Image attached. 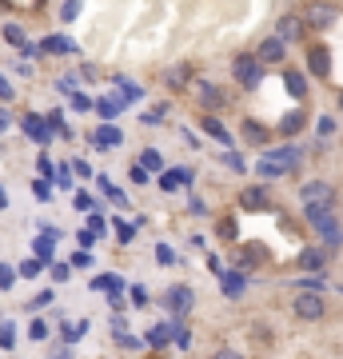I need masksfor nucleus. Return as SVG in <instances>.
Returning <instances> with one entry per match:
<instances>
[{
    "instance_id": "nucleus-1",
    "label": "nucleus",
    "mask_w": 343,
    "mask_h": 359,
    "mask_svg": "<svg viewBox=\"0 0 343 359\" xmlns=\"http://www.w3.org/2000/svg\"><path fill=\"white\" fill-rule=\"evenodd\" d=\"M231 76H236V84L240 88H260V80H263V60L256 56V52H240L236 60H231Z\"/></svg>"
},
{
    "instance_id": "nucleus-2",
    "label": "nucleus",
    "mask_w": 343,
    "mask_h": 359,
    "mask_svg": "<svg viewBox=\"0 0 343 359\" xmlns=\"http://www.w3.org/2000/svg\"><path fill=\"white\" fill-rule=\"evenodd\" d=\"M164 308L172 311V319H184L188 311L196 308V292H192L188 283H176V288H168V292H164Z\"/></svg>"
},
{
    "instance_id": "nucleus-3",
    "label": "nucleus",
    "mask_w": 343,
    "mask_h": 359,
    "mask_svg": "<svg viewBox=\"0 0 343 359\" xmlns=\"http://www.w3.org/2000/svg\"><path fill=\"white\" fill-rule=\"evenodd\" d=\"M292 311L299 315V319H308V324H315V319H324V295L319 292H299L295 295V304H292Z\"/></svg>"
},
{
    "instance_id": "nucleus-4",
    "label": "nucleus",
    "mask_w": 343,
    "mask_h": 359,
    "mask_svg": "<svg viewBox=\"0 0 343 359\" xmlns=\"http://www.w3.org/2000/svg\"><path fill=\"white\" fill-rule=\"evenodd\" d=\"M304 24H311V28H331L335 24V8L327 0H311V4H304Z\"/></svg>"
},
{
    "instance_id": "nucleus-5",
    "label": "nucleus",
    "mask_w": 343,
    "mask_h": 359,
    "mask_svg": "<svg viewBox=\"0 0 343 359\" xmlns=\"http://www.w3.org/2000/svg\"><path fill=\"white\" fill-rule=\"evenodd\" d=\"M88 140H92V148H96V152H108V148H120V144H124V132L116 128L112 120H104L100 128H92V136H88Z\"/></svg>"
},
{
    "instance_id": "nucleus-6",
    "label": "nucleus",
    "mask_w": 343,
    "mask_h": 359,
    "mask_svg": "<svg viewBox=\"0 0 343 359\" xmlns=\"http://www.w3.org/2000/svg\"><path fill=\"white\" fill-rule=\"evenodd\" d=\"M20 128H24V136H33L36 144H49V140H52V124H49V116L28 112L24 120H20Z\"/></svg>"
},
{
    "instance_id": "nucleus-7",
    "label": "nucleus",
    "mask_w": 343,
    "mask_h": 359,
    "mask_svg": "<svg viewBox=\"0 0 343 359\" xmlns=\"http://www.w3.org/2000/svg\"><path fill=\"white\" fill-rule=\"evenodd\" d=\"M299 196H304V204H331V200H335V188L324 184V180H308V184L299 188Z\"/></svg>"
},
{
    "instance_id": "nucleus-8",
    "label": "nucleus",
    "mask_w": 343,
    "mask_h": 359,
    "mask_svg": "<svg viewBox=\"0 0 343 359\" xmlns=\"http://www.w3.org/2000/svg\"><path fill=\"white\" fill-rule=\"evenodd\" d=\"M263 64H283V56H288V40H279V36H267L260 49H256Z\"/></svg>"
},
{
    "instance_id": "nucleus-9",
    "label": "nucleus",
    "mask_w": 343,
    "mask_h": 359,
    "mask_svg": "<svg viewBox=\"0 0 343 359\" xmlns=\"http://www.w3.org/2000/svg\"><path fill=\"white\" fill-rule=\"evenodd\" d=\"M240 208H247V212H263V208H267V188H263V184H247L244 192H240Z\"/></svg>"
},
{
    "instance_id": "nucleus-10",
    "label": "nucleus",
    "mask_w": 343,
    "mask_h": 359,
    "mask_svg": "<svg viewBox=\"0 0 343 359\" xmlns=\"http://www.w3.org/2000/svg\"><path fill=\"white\" fill-rule=\"evenodd\" d=\"M156 184H160V192H180L184 184H192V168H168Z\"/></svg>"
},
{
    "instance_id": "nucleus-11",
    "label": "nucleus",
    "mask_w": 343,
    "mask_h": 359,
    "mask_svg": "<svg viewBox=\"0 0 343 359\" xmlns=\"http://www.w3.org/2000/svg\"><path fill=\"white\" fill-rule=\"evenodd\" d=\"M196 100L208 108V112H216V108H224V104H228L224 88H216V84H196Z\"/></svg>"
},
{
    "instance_id": "nucleus-12",
    "label": "nucleus",
    "mask_w": 343,
    "mask_h": 359,
    "mask_svg": "<svg viewBox=\"0 0 343 359\" xmlns=\"http://www.w3.org/2000/svg\"><path fill=\"white\" fill-rule=\"evenodd\" d=\"M263 156H267V160H272V164H279L283 172H292L295 164H299V148H295V144H283V148H267Z\"/></svg>"
},
{
    "instance_id": "nucleus-13",
    "label": "nucleus",
    "mask_w": 343,
    "mask_h": 359,
    "mask_svg": "<svg viewBox=\"0 0 343 359\" xmlns=\"http://www.w3.org/2000/svg\"><path fill=\"white\" fill-rule=\"evenodd\" d=\"M220 288H224V295H244V288H247V272L244 268H236V272H220Z\"/></svg>"
},
{
    "instance_id": "nucleus-14",
    "label": "nucleus",
    "mask_w": 343,
    "mask_h": 359,
    "mask_svg": "<svg viewBox=\"0 0 343 359\" xmlns=\"http://www.w3.org/2000/svg\"><path fill=\"white\" fill-rule=\"evenodd\" d=\"M327 256H331L327 247H304V252H299V268H304V272H319L327 263Z\"/></svg>"
},
{
    "instance_id": "nucleus-15",
    "label": "nucleus",
    "mask_w": 343,
    "mask_h": 359,
    "mask_svg": "<svg viewBox=\"0 0 343 359\" xmlns=\"http://www.w3.org/2000/svg\"><path fill=\"white\" fill-rule=\"evenodd\" d=\"M144 343H148V347H156V351H164V347L172 343V324H156V327H148Z\"/></svg>"
},
{
    "instance_id": "nucleus-16",
    "label": "nucleus",
    "mask_w": 343,
    "mask_h": 359,
    "mask_svg": "<svg viewBox=\"0 0 343 359\" xmlns=\"http://www.w3.org/2000/svg\"><path fill=\"white\" fill-rule=\"evenodd\" d=\"M299 33H304V17H283L276 24V36H279V40H299Z\"/></svg>"
},
{
    "instance_id": "nucleus-17",
    "label": "nucleus",
    "mask_w": 343,
    "mask_h": 359,
    "mask_svg": "<svg viewBox=\"0 0 343 359\" xmlns=\"http://www.w3.org/2000/svg\"><path fill=\"white\" fill-rule=\"evenodd\" d=\"M188 84H192V64H176L168 72V88H172V92H184Z\"/></svg>"
},
{
    "instance_id": "nucleus-18",
    "label": "nucleus",
    "mask_w": 343,
    "mask_h": 359,
    "mask_svg": "<svg viewBox=\"0 0 343 359\" xmlns=\"http://www.w3.org/2000/svg\"><path fill=\"white\" fill-rule=\"evenodd\" d=\"M283 84H288V92H292L295 100H304V96H308V80H304V72L288 68V72H283Z\"/></svg>"
},
{
    "instance_id": "nucleus-19",
    "label": "nucleus",
    "mask_w": 343,
    "mask_h": 359,
    "mask_svg": "<svg viewBox=\"0 0 343 359\" xmlns=\"http://www.w3.org/2000/svg\"><path fill=\"white\" fill-rule=\"evenodd\" d=\"M96 184H100V192L112 200L116 208H128V196H124V192H120V188H116V184H112L108 176H96Z\"/></svg>"
},
{
    "instance_id": "nucleus-20",
    "label": "nucleus",
    "mask_w": 343,
    "mask_h": 359,
    "mask_svg": "<svg viewBox=\"0 0 343 359\" xmlns=\"http://www.w3.org/2000/svg\"><path fill=\"white\" fill-rule=\"evenodd\" d=\"M304 124H308L304 112H288L283 120H279V136H295V132H304Z\"/></svg>"
},
{
    "instance_id": "nucleus-21",
    "label": "nucleus",
    "mask_w": 343,
    "mask_h": 359,
    "mask_svg": "<svg viewBox=\"0 0 343 359\" xmlns=\"http://www.w3.org/2000/svg\"><path fill=\"white\" fill-rule=\"evenodd\" d=\"M200 124H204V132H208V136H212V140H220V144H231L228 128H224V124H220V120H216V116H204V120H200Z\"/></svg>"
},
{
    "instance_id": "nucleus-22",
    "label": "nucleus",
    "mask_w": 343,
    "mask_h": 359,
    "mask_svg": "<svg viewBox=\"0 0 343 359\" xmlns=\"http://www.w3.org/2000/svg\"><path fill=\"white\" fill-rule=\"evenodd\" d=\"M308 68L315 72V76H327V72H331V64H327V49H311L308 52Z\"/></svg>"
},
{
    "instance_id": "nucleus-23",
    "label": "nucleus",
    "mask_w": 343,
    "mask_h": 359,
    "mask_svg": "<svg viewBox=\"0 0 343 359\" xmlns=\"http://www.w3.org/2000/svg\"><path fill=\"white\" fill-rule=\"evenodd\" d=\"M244 140L247 144H267V128L256 124V120H244Z\"/></svg>"
},
{
    "instance_id": "nucleus-24",
    "label": "nucleus",
    "mask_w": 343,
    "mask_h": 359,
    "mask_svg": "<svg viewBox=\"0 0 343 359\" xmlns=\"http://www.w3.org/2000/svg\"><path fill=\"white\" fill-rule=\"evenodd\" d=\"M40 52H76V44L68 36H49V40H40Z\"/></svg>"
},
{
    "instance_id": "nucleus-25",
    "label": "nucleus",
    "mask_w": 343,
    "mask_h": 359,
    "mask_svg": "<svg viewBox=\"0 0 343 359\" xmlns=\"http://www.w3.org/2000/svg\"><path fill=\"white\" fill-rule=\"evenodd\" d=\"M260 260H263V247H260V244L244 247V252H240V256H236V263H240V268H244V272H247V268H256V263H260Z\"/></svg>"
},
{
    "instance_id": "nucleus-26",
    "label": "nucleus",
    "mask_w": 343,
    "mask_h": 359,
    "mask_svg": "<svg viewBox=\"0 0 343 359\" xmlns=\"http://www.w3.org/2000/svg\"><path fill=\"white\" fill-rule=\"evenodd\" d=\"M295 283H299L304 292H324V288H327V276H324V272H308V276L295 279Z\"/></svg>"
},
{
    "instance_id": "nucleus-27",
    "label": "nucleus",
    "mask_w": 343,
    "mask_h": 359,
    "mask_svg": "<svg viewBox=\"0 0 343 359\" xmlns=\"http://www.w3.org/2000/svg\"><path fill=\"white\" fill-rule=\"evenodd\" d=\"M140 164H144L148 172H164V156L156 148H140Z\"/></svg>"
},
{
    "instance_id": "nucleus-28",
    "label": "nucleus",
    "mask_w": 343,
    "mask_h": 359,
    "mask_svg": "<svg viewBox=\"0 0 343 359\" xmlns=\"http://www.w3.org/2000/svg\"><path fill=\"white\" fill-rule=\"evenodd\" d=\"M172 343H176L180 351H188V347H192V331H188L180 319H172Z\"/></svg>"
},
{
    "instance_id": "nucleus-29",
    "label": "nucleus",
    "mask_w": 343,
    "mask_h": 359,
    "mask_svg": "<svg viewBox=\"0 0 343 359\" xmlns=\"http://www.w3.org/2000/svg\"><path fill=\"white\" fill-rule=\"evenodd\" d=\"M92 108H96L104 120H116L120 116V100H108V96H100V100H92Z\"/></svg>"
},
{
    "instance_id": "nucleus-30",
    "label": "nucleus",
    "mask_w": 343,
    "mask_h": 359,
    "mask_svg": "<svg viewBox=\"0 0 343 359\" xmlns=\"http://www.w3.org/2000/svg\"><path fill=\"white\" fill-rule=\"evenodd\" d=\"M33 252H36V260L49 263V260H52V252H56V240H52V236H40V240L33 244Z\"/></svg>"
},
{
    "instance_id": "nucleus-31",
    "label": "nucleus",
    "mask_w": 343,
    "mask_h": 359,
    "mask_svg": "<svg viewBox=\"0 0 343 359\" xmlns=\"http://www.w3.org/2000/svg\"><path fill=\"white\" fill-rule=\"evenodd\" d=\"M116 84H120V92H116V100H120V104H132V100L144 96V88H136V84H124V80H116Z\"/></svg>"
},
{
    "instance_id": "nucleus-32",
    "label": "nucleus",
    "mask_w": 343,
    "mask_h": 359,
    "mask_svg": "<svg viewBox=\"0 0 343 359\" xmlns=\"http://www.w3.org/2000/svg\"><path fill=\"white\" fill-rule=\"evenodd\" d=\"M164 112H168V104H156V108H148V112L140 116V124H144V128H156V124H164Z\"/></svg>"
},
{
    "instance_id": "nucleus-33",
    "label": "nucleus",
    "mask_w": 343,
    "mask_h": 359,
    "mask_svg": "<svg viewBox=\"0 0 343 359\" xmlns=\"http://www.w3.org/2000/svg\"><path fill=\"white\" fill-rule=\"evenodd\" d=\"M256 172H260L263 180H279V176H288V172H283L279 164H272V160H267V156H263V160L256 164Z\"/></svg>"
},
{
    "instance_id": "nucleus-34",
    "label": "nucleus",
    "mask_w": 343,
    "mask_h": 359,
    "mask_svg": "<svg viewBox=\"0 0 343 359\" xmlns=\"http://www.w3.org/2000/svg\"><path fill=\"white\" fill-rule=\"evenodd\" d=\"M4 40H8V44H17V49H24V44H28V36H24V28H20V24H4Z\"/></svg>"
},
{
    "instance_id": "nucleus-35",
    "label": "nucleus",
    "mask_w": 343,
    "mask_h": 359,
    "mask_svg": "<svg viewBox=\"0 0 343 359\" xmlns=\"http://www.w3.org/2000/svg\"><path fill=\"white\" fill-rule=\"evenodd\" d=\"M116 347H124V351H140V347H144V340H136V335H128V331L120 327V331H116Z\"/></svg>"
},
{
    "instance_id": "nucleus-36",
    "label": "nucleus",
    "mask_w": 343,
    "mask_h": 359,
    "mask_svg": "<svg viewBox=\"0 0 343 359\" xmlns=\"http://www.w3.org/2000/svg\"><path fill=\"white\" fill-rule=\"evenodd\" d=\"M132 236H136V228L124 224V216H116V240H120V244H132Z\"/></svg>"
},
{
    "instance_id": "nucleus-37",
    "label": "nucleus",
    "mask_w": 343,
    "mask_h": 359,
    "mask_svg": "<svg viewBox=\"0 0 343 359\" xmlns=\"http://www.w3.org/2000/svg\"><path fill=\"white\" fill-rule=\"evenodd\" d=\"M12 340H17V327H12V324H0V347H4V351H12V347H17Z\"/></svg>"
},
{
    "instance_id": "nucleus-38",
    "label": "nucleus",
    "mask_w": 343,
    "mask_h": 359,
    "mask_svg": "<svg viewBox=\"0 0 343 359\" xmlns=\"http://www.w3.org/2000/svg\"><path fill=\"white\" fill-rule=\"evenodd\" d=\"M40 268H44V260H24L17 268V276H24V279H33V276H40Z\"/></svg>"
},
{
    "instance_id": "nucleus-39",
    "label": "nucleus",
    "mask_w": 343,
    "mask_h": 359,
    "mask_svg": "<svg viewBox=\"0 0 343 359\" xmlns=\"http://www.w3.org/2000/svg\"><path fill=\"white\" fill-rule=\"evenodd\" d=\"M72 176H76L72 164H60V168H56V184H60V188H72Z\"/></svg>"
},
{
    "instance_id": "nucleus-40",
    "label": "nucleus",
    "mask_w": 343,
    "mask_h": 359,
    "mask_svg": "<svg viewBox=\"0 0 343 359\" xmlns=\"http://www.w3.org/2000/svg\"><path fill=\"white\" fill-rule=\"evenodd\" d=\"M12 283H17V272H12L8 263H0V292H8Z\"/></svg>"
},
{
    "instance_id": "nucleus-41",
    "label": "nucleus",
    "mask_w": 343,
    "mask_h": 359,
    "mask_svg": "<svg viewBox=\"0 0 343 359\" xmlns=\"http://www.w3.org/2000/svg\"><path fill=\"white\" fill-rule=\"evenodd\" d=\"M33 192H36V200H52V188H49V180H33Z\"/></svg>"
},
{
    "instance_id": "nucleus-42",
    "label": "nucleus",
    "mask_w": 343,
    "mask_h": 359,
    "mask_svg": "<svg viewBox=\"0 0 343 359\" xmlns=\"http://www.w3.org/2000/svg\"><path fill=\"white\" fill-rule=\"evenodd\" d=\"M60 17H64V20H76V17H80V0H68L64 8H60Z\"/></svg>"
},
{
    "instance_id": "nucleus-43",
    "label": "nucleus",
    "mask_w": 343,
    "mask_h": 359,
    "mask_svg": "<svg viewBox=\"0 0 343 359\" xmlns=\"http://www.w3.org/2000/svg\"><path fill=\"white\" fill-rule=\"evenodd\" d=\"M68 276H72V263H52V279H60V283H64Z\"/></svg>"
},
{
    "instance_id": "nucleus-44",
    "label": "nucleus",
    "mask_w": 343,
    "mask_h": 359,
    "mask_svg": "<svg viewBox=\"0 0 343 359\" xmlns=\"http://www.w3.org/2000/svg\"><path fill=\"white\" fill-rule=\"evenodd\" d=\"M72 108H76V112H88V108H92V100L84 96V92H72Z\"/></svg>"
},
{
    "instance_id": "nucleus-45",
    "label": "nucleus",
    "mask_w": 343,
    "mask_h": 359,
    "mask_svg": "<svg viewBox=\"0 0 343 359\" xmlns=\"http://www.w3.org/2000/svg\"><path fill=\"white\" fill-rule=\"evenodd\" d=\"M72 204H76L80 212H88V208H96V200L88 196V192H76V200H72Z\"/></svg>"
},
{
    "instance_id": "nucleus-46",
    "label": "nucleus",
    "mask_w": 343,
    "mask_h": 359,
    "mask_svg": "<svg viewBox=\"0 0 343 359\" xmlns=\"http://www.w3.org/2000/svg\"><path fill=\"white\" fill-rule=\"evenodd\" d=\"M28 335H33V340H44V335H49V324L33 319V324H28Z\"/></svg>"
},
{
    "instance_id": "nucleus-47",
    "label": "nucleus",
    "mask_w": 343,
    "mask_h": 359,
    "mask_svg": "<svg viewBox=\"0 0 343 359\" xmlns=\"http://www.w3.org/2000/svg\"><path fill=\"white\" fill-rule=\"evenodd\" d=\"M156 260H160V263H176V256H172V247H168V244H156Z\"/></svg>"
},
{
    "instance_id": "nucleus-48",
    "label": "nucleus",
    "mask_w": 343,
    "mask_h": 359,
    "mask_svg": "<svg viewBox=\"0 0 343 359\" xmlns=\"http://www.w3.org/2000/svg\"><path fill=\"white\" fill-rule=\"evenodd\" d=\"M88 263H92V252H88V247H84V252H76V256H72V268H88Z\"/></svg>"
},
{
    "instance_id": "nucleus-49",
    "label": "nucleus",
    "mask_w": 343,
    "mask_h": 359,
    "mask_svg": "<svg viewBox=\"0 0 343 359\" xmlns=\"http://www.w3.org/2000/svg\"><path fill=\"white\" fill-rule=\"evenodd\" d=\"M72 84H76V76H60V80H56V88H60V92H64V96H72V92H76V88H72Z\"/></svg>"
},
{
    "instance_id": "nucleus-50",
    "label": "nucleus",
    "mask_w": 343,
    "mask_h": 359,
    "mask_svg": "<svg viewBox=\"0 0 343 359\" xmlns=\"http://www.w3.org/2000/svg\"><path fill=\"white\" fill-rule=\"evenodd\" d=\"M88 228L96 231V236H100V231H104V216H100L96 208H92V216H88Z\"/></svg>"
},
{
    "instance_id": "nucleus-51",
    "label": "nucleus",
    "mask_w": 343,
    "mask_h": 359,
    "mask_svg": "<svg viewBox=\"0 0 343 359\" xmlns=\"http://www.w3.org/2000/svg\"><path fill=\"white\" fill-rule=\"evenodd\" d=\"M49 304H52V292H40V295L33 299V304H28V311H36V308H49Z\"/></svg>"
},
{
    "instance_id": "nucleus-52",
    "label": "nucleus",
    "mask_w": 343,
    "mask_h": 359,
    "mask_svg": "<svg viewBox=\"0 0 343 359\" xmlns=\"http://www.w3.org/2000/svg\"><path fill=\"white\" fill-rule=\"evenodd\" d=\"M17 96V88H12V84L4 80V76H0V100H4V104H8V100Z\"/></svg>"
},
{
    "instance_id": "nucleus-53",
    "label": "nucleus",
    "mask_w": 343,
    "mask_h": 359,
    "mask_svg": "<svg viewBox=\"0 0 343 359\" xmlns=\"http://www.w3.org/2000/svg\"><path fill=\"white\" fill-rule=\"evenodd\" d=\"M212 359H244V356H240V351H231V347H216Z\"/></svg>"
},
{
    "instance_id": "nucleus-54",
    "label": "nucleus",
    "mask_w": 343,
    "mask_h": 359,
    "mask_svg": "<svg viewBox=\"0 0 343 359\" xmlns=\"http://www.w3.org/2000/svg\"><path fill=\"white\" fill-rule=\"evenodd\" d=\"M132 184H148V168H144V164H136V168H132Z\"/></svg>"
},
{
    "instance_id": "nucleus-55",
    "label": "nucleus",
    "mask_w": 343,
    "mask_h": 359,
    "mask_svg": "<svg viewBox=\"0 0 343 359\" xmlns=\"http://www.w3.org/2000/svg\"><path fill=\"white\" fill-rule=\"evenodd\" d=\"M76 240H80V247H92V244H96V231H92V228H84L80 236H76Z\"/></svg>"
},
{
    "instance_id": "nucleus-56",
    "label": "nucleus",
    "mask_w": 343,
    "mask_h": 359,
    "mask_svg": "<svg viewBox=\"0 0 343 359\" xmlns=\"http://www.w3.org/2000/svg\"><path fill=\"white\" fill-rule=\"evenodd\" d=\"M72 172H76V176H84V180H88V176H92V164L76 160V164H72Z\"/></svg>"
},
{
    "instance_id": "nucleus-57",
    "label": "nucleus",
    "mask_w": 343,
    "mask_h": 359,
    "mask_svg": "<svg viewBox=\"0 0 343 359\" xmlns=\"http://www.w3.org/2000/svg\"><path fill=\"white\" fill-rule=\"evenodd\" d=\"M319 132H324V136H331V132H335V120H331V116H324V120H319Z\"/></svg>"
},
{
    "instance_id": "nucleus-58",
    "label": "nucleus",
    "mask_w": 343,
    "mask_h": 359,
    "mask_svg": "<svg viewBox=\"0 0 343 359\" xmlns=\"http://www.w3.org/2000/svg\"><path fill=\"white\" fill-rule=\"evenodd\" d=\"M224 160H228L231 168H236V172H244V160H240V156H236V152H228V156H224Z\"/></svg>"
},
{
    "instance_id": "nucleus-59",
    "label": "nucleus",
    "mask_w": 343,
    "mask_h": 359,
    "mask_svg": "<svg viewBox=\"0 0 343 359\" xmlns=\"http://www.w3.org/2000/svg\"><path fill=\"white\" fill-rule=\"evenodd\" d=\"M220 236H228V240H231V236H236V224H231V220H224V224H220Z\"/></svg>"
},
{
    "instance_id": "nucleus-60",
    "label": "nucleus",
    "mask_w": 343,
    "mask_h": 359,
    "mask_svg": "<svg viewBox=\"0 0 343 359\" xmlns=\"http://www.w3.org/2000/svg\"><path fill=\"white\" fill-rule=\"evenodd\" d=\"M12 128V116H8V108H0V132Z\"/></svg>"
},
{
    "instance_id": "nucleus-61",
    "label": "nucleus",
    "mask_w": 343,
    "mask_h": 359,
    "mask_svg": "<svg viewBox=\"0 0 343 359\" xmlns=\"http://www.w3.org/2000/svg\"><path fill=\"white\" fill-rule=\"evenodd\" d=\"M0 204H8V200H4V188H0Z\"/></svg>"
},
{
    "instance_id": "nucleus-62",
    "label": "nucleus",
    "mask_w": 343,
    "mask_h": 359,
    "mask_svg": "<svg viewBox=\"0 0 343 359\" xmlns=\"http://www.w3.org/2000/svg\"><path fill=\"white\" fill-rule=\"evenodd\" d=\"M340 108H343V92H340Z\"/></svg>"
},
{
    "instance_id": "nucleus-63",
    "label": "nucleus",
    "mask_w": 343,
    "mask_h": 359,
    "mask_svg": "<svg viewBox=\"0 0 343 359\" xmlns=\"http://www.w3.org/2000/svg\"><path fill=\"white\" fill-rule=\"evenodd\" d=\"M60 359H68V356H60Z\"/></svg>"
}]
</instances>
